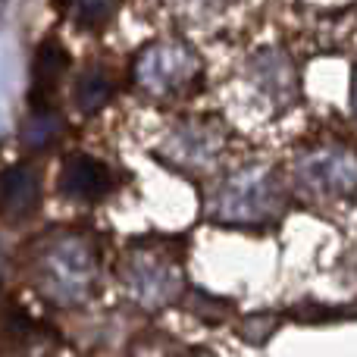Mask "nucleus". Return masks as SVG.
<instances>
[{
	"instance_id": "f257e3e1",
	"label": "nucleus",
	"mask_w": 357,
	"mask_h": 357,
	"mask_svg": "<svg viewBox=\"0 0 357 357\" xmlns=\"http://www.w3.org/2000/svg\"><path fill=\"white\" fill-rule=\"evenodd\" d=\"M201 73V60L185 44H154L135 60V79L151 94H176Z\"/></svg>"
},
{
	"instance_id": "f03ea898",
	"label": "nucleus",
	"mask_w": 357,
	"mask_h": 357,
	"mask_svg": "<svg viewBox=\"0 0 357 357\" xmlns=\"http://www.w3.org/2000/svg\"><path fill=\"white\" fill-rule=\"evenodd\" d=\"M279 207L282 197L270 173H245L232 178L216 201V213L232 222H257L264 216H276Z\"/></svg>"
},
{
	"instance_id": "7ed1b4c3",
	"label": "nucleus",
	"mask_w": 357,
	"mask_h": 357,
	"mask_svg": "<svg viewBox=\"0 0 357 357\" xmlns=\"http://www.w3.org/2000/svg\"><path fill=\"white\" fill-rule=\"evenodd\" d=\"M94 276V254L91 248L79 245V238H66L47 251L44 257V285L50 295L60 301H73V298L85 295Z\"/></svg>"
},
{
	"instance_id": "20e7f679",
	"label": "nucleus",
	"mask_w": 357,
	"mask_h": 357,
	"mask_svg": "<svg viewBox=\"0 0 357 357\" xmlns=\"http://www.w3.org/2000/svg\"><path fill=\"white\" fill-rule=\"evenodd\" d=\"M298 182L317 195H348L357 188V157L351 151H314L298 163Z\"/></svg>"
},
{
	"instance_id": "39448f33",
	"label": "nucleus",
	"mask_w": 357,
	"mask_h": 357,
	"mask_svg": "<svg viewBox=\"0 0 357 357\" xmlns=\"http://www.w3.org/2000/svg\"><path fill=\"white\" fill-rule=\"evenodd\" d=\"M113 178L110 169L100 160L88 154H73L66 163H63L60 173V191L73 201H100V197L110 191Z\"/></svg>"
},
{
	"instance_id": "423d86ee",
	"label": "nucleus",
	"mask_w": 357,
	"mask_h": 357,
	"mask_svg": "<svg viewBox=\"0 0 357 357\" xmlns=\"http://www.w3.org/2000/svg\"><path fill=\"white\" fill-rule=\"evenodd\" d=\"M38 201H41V178L38 169L22 163V167H10L0 176V213L10 220H25L35 213Z\"/></svg>"
},
{
	"instance_id": "0eeeda50",
	"label": "nucleus",
	"mask_w": 357,
	"mask_h": 357,
	"mask_svg": "<svg viewBox=\"0 0 357 357\" xmlns=\"http://www.w3.org/2000/svg\"><path fill=\"white\" fill-rule=\"evenodd\" d=\"M69 66V54L56 41H44L31 63V104L35 110H47L54 100V91L60 88V79Z\"/></svg>"
},
{
	"instance_id": "6e6552de",
	"label": "nucleus",
	"mask_w": 357,
	"mask_h": 357,
	"mask_svg": "<svg viewBox=\"0 0 357 357\" xmlns=\"http://www.w3.org/2000/svg\"><path fill=\"white\" fill-rule=\"evenodd\" d=\"M129 285L142 301H169L176 295V273L154 257H138L129 270Z\"/></svg>"
},
{
	"instance_id": "1a4fd4ad",
	"label": "nucleus",
	"mask_w": 357,
	"mask_h": 357,
	"mask_svg": "<svg viewBox=\"0 0 357 357\" xmlns=\"http://www.w3.org/2000/svg\"><path fill=\"white\" fill-rule=\"evenodd\" d=\"M169 144H173L178 163H191L195 169H201L210 160V154L216 151V135L207 126H182L169 138Z\"/></svg>"
},
{
	"instance_id": "9d476101",
	"label": "nucleus",
	"mask_w": 357,
	"mask_h": 357,
	"mask_svg": "<svg viewBox=\"0 0 357 357\" xmlns=\"http://www.w3.org/2000/svg\"><path fill=\"white\" fill-rule=\"evenodd\" d=\"M113 98V82L104 69H88L75 82V107L82 113H98Z\"/></svg>"
},
{
	"instance_id": "9b49d317",
	"label": "nucleus",
	"mask_w": 357,
	"mask_h": 357,
	"mask_svg": "<svg viewBox=\"0 0 357 357\" xmlns=\"http://www.w3.org/2000/svg\"><path fill=\"white\" fill-rule=\"evenodd\" d=\"M60 129H63L60 116H54L50 110H35L22 126V144L29 151H41V148H47L50 142H56Z\"/></svg>"
},
{
	"instance_id": "f8f14e48",
	"label": "nucleus",
	"mask_w": 357,
	"mask_h": 357,
	"mask_svg": "<svg viewBox=\"0 0 357 357\" xmlns=\"http://www.w3.org/2000/svg\"><path fill=\"white\" fill-rule=\"evenodd\" d=\"M276 326L279 323L273 314H254V317H245V320L238 323V333H241V339L251 342V345H264V342L276 333Z\"/></svg>"
},
{
	"instance_id": "ddd939ff",
	"label": "nucleus",
	"mask_w": 357,
	"mask_h": 357,
	"mask_svg": "<svg viewBox=\"0 0 357 357\" xmlns=\"http://www.w3.org/2000/svg\"><path fill=\"white\" fill-rule=\"evenodd\" d=\"M113 6H116V0H79V10H75L79 25L82 29H100L113 16Z\"/></svg>"
},
{
	"instance_id": "4468645a",
	"label": "nucleus",
	"mask_w": 357,
	"mask_h": 357,
	"mask_svg": "<svg viewBox=\"0 0 357 357\" xmlns=\"http://www.w3.org/2000/svg\"><path fill=\"white\" fill-rule=\"evenodd\" d=\"M354 110H357V73H354Z\"/></svg>"
},
{
	"instance_id": "2eb2a0df",
	"label": "nucleus",
	"mask_w": 357,
	"mask_h": 357,
	"mask_svg": "<svg viewBox=\"0 0 357 357\" xmlns=\"http://www.w3.org/2000/svg\"><path fill=\"white\" fill-rule=\"evenodd\" d=\"M56 3H60V6H63V3H73V0H56Z\"/></svg>"
}]
</instances>
